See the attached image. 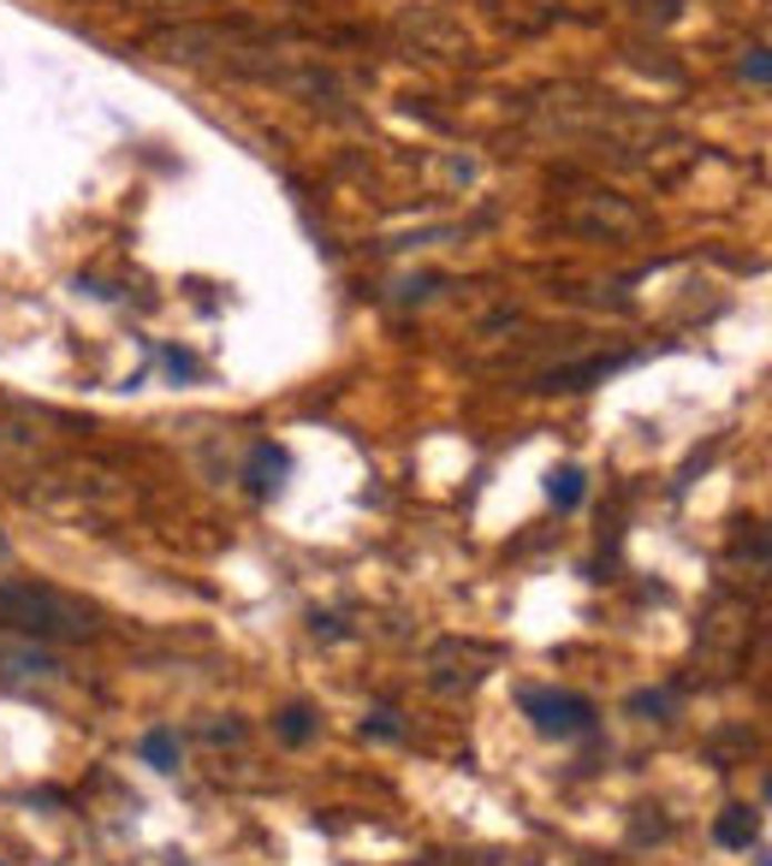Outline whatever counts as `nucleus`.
Masks as SVG:
<instances>
[{
    "label": "nucleus",
    "instance_id": "f257e3e1",
    "mask_svg": "<svg viewBox=\"0 0 772 866\" xmlns=\"http://www.w3.org/2000/svg\"><path fill=\"white\" fill-rule=\"evenodd\" d=\"M523 713L535 718L541 736H582L594 724V706L582 695H553V688H523Z\"/></svg>",
    "mask_w": 772,
    "mask_h": 866
},
{
    "label": "nucleus",
    "instance_id": "f03ea898",
    "mask_svg": "<svg viewBox=\"0 0 772 866\" xmlns=\"http://www.w3.org/2000/svg\"><path fill=\"white\" fill-rule=\"evenodd\" d=\"M0 612L19 623V630H30V635H60L66 630V623H54L60 605L48 594H30V587H0Z\"/></svg>",
    "mask_w": 772,
    "mask_h": 866
},
{
    "label": "nucleus",
    "instance_id": "7ed1b4c3",
    "mask_svg": "<svg viewBox=\"0 0 772 866\" xmlns=\"http://www.w3.org/2000/svg\"><path fill=\"white\" fill-rule=\"evenodd\" d=\"M244 475H250L255 493H273V487H280V475H285V452H273V445H255Z\"/></svg>",
    "mask_w": 772,
    "mask_h": 866
},
{
    "label": "nucleus",
    "instance_id": "20e7f679",
    "mask_svg": "<svg viewBox=\"0 0 772 866\" xmlns=\"http://www.w3.org/2000/svg\"><path fill=\"white\" fill-rule=\"evenodd\" d=\"M547 499H553L559 511H577L582 505V470H577V463H564V470L547 475Z\"/></svg>",
    "mask_w": 772,
    "mask_h": 866
},
{
    "label": "nucleus",
    "instance_id": "39448f33",
    "mask_svg": "<svg viewBox=\"0 0 772 866\" xmlns=\"http://www.w3.org/2000/svg\"><path fill=\"white\" fill-rule=\"evenodd\" d=\"M725 848H749L754 843V813L749 807H725V819H719V830H713Z\"/></svg>",
    "mask_w": 772,
    "mask_h": 866
},
{
    "label": "nucleus",
    "instance_id": "423d86ee",
    "mask_svg": "<svg viewBox=\"0 0 772 866\" xmlns=\"http://www.w3.org/2000/svg\"><path fill=\"white\" fill-rule=\"evenodd\" d=\"M143 759H149L154 772H173L179 766V736L173 731H149L143 736Z\"/></svg>",
    "mask_w": 772,
    "mask_h": 866
},
{
    "label": "nucleus",
    "instance_id": "0eeeda50",
    "mask_svg": "<svg viewBox=\"0 0 772 866\" xmlns=\"http://www.w3.org/2000/svg\"><path fill=\"white\" fill-rule=\"evenodd\" d=\"M309 731H315V724H309V706H285V713H280V736L285 742H309Z\"/></svg>",
    "mask_w": 772,
    "mask_h": 866
},
{
    "label": "nucleus",
    "instance_id": "6e6552de",
    "mask_svg": "<svg viewBox=\"0 0 772 866\" xmlns=\"http://www.w3.org/2000/svg\"><path fill=\"white\" fill-rule=\"evenodd\" d=\"M363 731H374V736H399V724H392V713H374Z\"/></svg>",
    "mask_w": 772,
    "mask_h": 866
},
{
    "label": "nucleus",
    "instance_id": "1a4fd4ad",
    "mask_svg": "<svg viewBox=\"0 0 772 866\" xmlns=\"http://www.w3.org/2000/svg\"><path fill=\"white\" fill-rule=\"evenodd\" d=\"M630 713H665V695H636V701H630Z\"/></svg>",
    "mask_w": 772,
    "mask_h": 866
}]
</instances>
